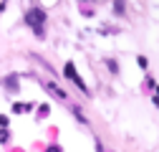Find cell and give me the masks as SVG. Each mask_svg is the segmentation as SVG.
<instances>
[{"label": "cell", "instance_id": "obj_1", "mask_svg": "<svg viewBox=\"0 0 159 152\" xmlns=\"http://www.w3.org/2000/svg\"><path fill=\"white\" fill-rule=\"evenodd\" d=\"M43 21H46V13L43 10H38V8H33V10H28V15H25V23L28 26H43Z\"/></svg>", "mask_w": 159, "mask_h": 152}, {"label": "cell", "instance_id": "obj_2", "mask_svg": "<svg viewBox=\"0 0 159 152\" xmlns=\"http://www.w3.org/2000/svg\"><path fill=\"white\" fill-rule=\"evenodd\" d=\"M66 76H68V79H73V81L78 84V89H81V91L86 89V86H84V79H81V76L76 74V69H73V64H66Z\"/></svg>", "mask_w": 159, "mask_h": 152}, {"label": "cell", "instance_id": "obj_3", "mask_svg": "<svg viewBox=\"0 0 159 152\" xmlns=\"http://www.w3.org/2000/svg\"><path fill=\"white\" fill-rule=\"evenodd\" d=\"M46 89L53 94V97H58V99H66V91H61V89H58L56 84H46Z\"/></svg>", "mask_w": 159, "mask_h": 152}, {"label": "cell", "instance_id": "obj_4", "mask_svg": "<svg viewBox=\"0 0 159 152\" xmlns=\"http://www.w3.org/2000/svg\"><path fill=\"white\" fill-rule=\"evenodd\" d=\"M28 109H30V104H15V107H13V112H15V114H20V112H28Z\"/></svg>", "mask_w": 159, "mask_h": 152}, {"label": "cell", "instance_id": "obj_5", "mask_svg": "<svg viewBox=\"0 0 159 152\" xmlns=\"http://www.w3.org/2000/svg\"><path fill=\"white\" fill-rule=\"evenodd\" d=\"M114 13H116V15L124 13V0H116V3H114Z\"/></svg>", "mask_w": 159, "mask_h": 152}, {"label": "cell", "instance_id": "obj_6", "mask_svg": "<svg viewBox=\"0 0 159 152\" xmlns=\"http://www.w3.org/2000/svg\"><path fill=\"white\" fill-rule=\"evenodd\" d=\"M0 127H8V117H0Z\"/></svg>", "mask_w": 159, "mask_h": 152}, {"label": "cell", "instance_id": "obj_7", "mask_svg": "<svg viewBox=\"0 0 159 152\" xmlns=\"http://www.w3.org/2000/svg\"><path fill=\"white\" fill-rule=\"evenodd\" d=\"M48 152H63V150H61V147H51Z\"/></svg>", "mask_w": 159, "mask_h": 152}]
</instances>
